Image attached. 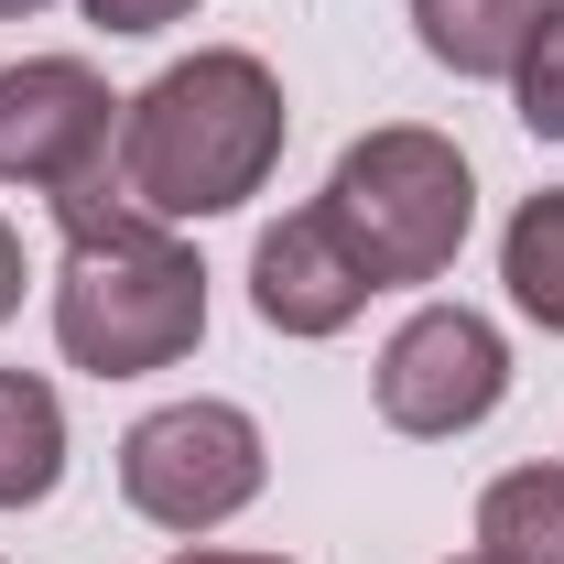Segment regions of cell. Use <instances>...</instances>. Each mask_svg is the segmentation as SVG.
<instances>
[{
    "label": "cell",
    "instance_id": "cell-1",
    "mask_svg": "<svg viewBox=\"0 0 564 564\" xmlns=\"http://www.w3.org/2000/svg\"><path fill=\"white\" fill-rule=\"evenodd\" d=\"M55 217H66L55 348L76 369H98V380H141V369L196 358V337H207V272H196V250L163 217H141L120 196V174L55 196Z\"/></svg>",
    "mask_w": 564,
    "mask_h": 564
},
{
    "label": "cell",
    "instance_id": "cell-2",
    "mask_svg": "<svg viewBox=\"0 0 564 564\" xmlns=\"http://www.w3.org/2000/svg\"><path fill=\"white\" fill-rule=\"evenodd\" d=\"M282 76L239 44L163 66L141 98H120V196L141 217H228L282 163Z\"/></svg>",
    "mask_w": 564,
    "mask_h": 564
},
{
    "label": "cell",
    "instance_id": "cell-3",
    "mask_svg": "<svg viewBox=\"0 0 564 564\" xmlns=\"http://www.w3.org/2000/svg\"><path fill=\"white\" fill-rule=\"evenodd\" d=\"M315 217L348 239V261L380 282V293H391V282H434V272H456V250H467V228H478V174H467V152L445 131L391 120V131H369V141L337 152Z\"/></svg>",
    "mask_w": 564,
    "mask_h": 564
},
{
    "label": "cell",
    "instance_id": "cell-4",
    "mask_svg": "<svg viewBox=\"0 0 564 564\" xmlns=\"http://www.w3.org/2000/svg\"><path fill=\"white\" fill-rule=\"evenodd\" d=\"M261 478H272V456L239 402H163L120 434V499L152 532H217L261 499Z\"/></svg>",
    "mask_w": 564,
    "mask_h": 564
},
{
    "label": "cell",
    "instance_id": "cell-5",
    "mask_svg": "<svg viewBox=\"0 0 564 564\" xmlns=\"http://www.w3.org/2000/svg\"><path fill=\"white\" fill-rule=\"evenodd\" d=\"M98 174H120V98H109V76L76 66V55L0 66V185L76 196Z\"/></svg>",
    "mask_w": 564,
    "mask_h": 564
},
{
    "label": "cell",
    "instance_id": "cell-6",
    "mask_svg": "<svg viewBox=\"0 0 564 564\" xmlns=\"http://www.w3.org/2000/svg\"><path fill=\"white\" fill-rule=\"evenodd\" d=\"M380 423L391 434H478L499 413V391H510V348H499L489 315H467V304H423L391 326V348H380Z\"/></svg>",
    "mask_w": 564,
    "mask_h": 564
},
{
    "label": "cell",
    "instance_id": "cell-7",
    "mask_svg": "<svg viewBox=\"0 0 564 564\" xmlns=\"http://www.w3.org/2000/svg\"><path fill=\"white\" fill-rule=\"evenodd\" d=\"M369 293L380 282L348 261V239L315 207L261 228V250H250V304H261V326H282V337H337V326H358Z\"/></svg>",
    "mask_w": 564,
    "mask_h": 564
},
{
    "label": "cell",
    "instance_id": "cell-8",
    "mask_svg": "<svg viewBox=\"0 0 564 564\" xmlns=\"http://www.w3.org/2000/svg\"><path fill=\"white\" fill-rule=\"evenodd\" d=\"M66 478V402L33 369H0V510H33Z\"/></svg>",
    "mask_w": 564,
    "mask_h": 564
},
{
    "label": "cell",
    "instance_id": "cell-9",
    "mask_svg": "<svg viewBox=\"0 0 564 564\" xmlns=\"http://www.w3.org/2000/svg\"><path fill=\"white\" fill-rule=\"evenodd\" d=\"M423 22V55L456 76H510L521 66V44H532V22H543V0H413Z\"/></svg>",
    "mask_w": 564,
    "mask_h": 564
},
{
    "label": "cell",
    "instance_id": "cell-10",
    "mask_svg": "<svg viewBox=\"0 0 564 564\" xmlns=\"http://www.w3.org/2000/svg\"><path fill=\"white\" fill-rule=\"evenodd\" d=\"M478 554L489 564H564V467H510L478 499Z\"/></svg>",
    "mask_w": 564,
    "mask_h": 564
},
{
    "label": "cell",
    "instance_id": "cell-11",
    "mask_svg": "<svg viewBox=\"0 0 564 564\" xmlns=\"http://www.w3.org/2000/svg\"><path fill=\"white\" fill-rule=\"evenodd\" d=\"M499 282H510V304H521L532 326H554V337H564V185L521 196L510 239H499Z\"/></svg>",
    "mask_w": 564,
    "mask_h": 564
},
{
    "label": "cell",
    "instance_id": "cell-12",
    "mask_svg": "<svg viewBox=\"0 0 564 564\" xmlns=\"http://www.w3.org/2000/svg\"><path fill=\"white\" fill-rule=\"evenodd\" d=\"M510 98H521V131L532 141H564V0H543L521 66H510Z\"/></svg>",
    "mask_w": 564,
    "mask_h": 564
},
{
    "label": "cell",
    "instance_id": "cell-13",
    "mask_svg": "<svg viewBox=\"0 0 564 564\" xmlns=\"http://www.w3.org/2000/svg\"><path fill=\"white\" fill-rule=\"evenodd\" d=\"M76 11H87L98 33H163V22H185L196 0H76Z\"/></svg>",
    "mask_w": 564,
    "mask_h": 564
},
{
    "label": "cell",
    "instance_id": "cell-14",
    "mask_svg": "<svg viewBox=\"0 0 564 564\" xmlns=\"http://www.w3.org/2000/svg\"><path fill=\"white\" fill-rule=\"evenodd\" d=\"M11 304H22V239H11V217H0V326H11Z\"/></svg>",
    "mask_w": 564,
    "mask_h": 564
},
{
    "label": "cell",
    "instance_id": "cell-15",
    "mask_svg": "<svg viewBox=\"0 0 564 564\" xmlns=\"http://www.w3.org/2000/svg\"><path fill=\"white\" fill-rule=\"evenodd\" d=\"M174 564H282V554H217V543H196V554H174Z\"/></svg>",
    "mask_w": 564,
    "mask_h": 564
},
{
    "label": "cell",
    "instance_id": "cell-16",
    "mask_svg": "<svg viewBox=\"0 0 564 564\" xmlns=\"http://www.w3.org/2000/svg\"><path fill=\"white\" fill-rule=\"evenodd\" d=\"M0 11H44V0H0Z\"/></svg>",
    "mask_w": 564,
    "mask_h": 564
},
{
    "label": "cell",
    "instance_id": "cell-17",
    "mask_svg": "<svg viewBox=\"0 0 564 564\" xmlns=\"http://www.w3.org/2000/svg\"><path fill=\"white\" fill-rule=\"evenodd\" d=\"M456 564H489V554H456Z\"/></svg>",
    "mask_w": 564,
    "mask_h": 564
}]
</instances>
